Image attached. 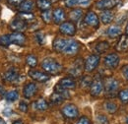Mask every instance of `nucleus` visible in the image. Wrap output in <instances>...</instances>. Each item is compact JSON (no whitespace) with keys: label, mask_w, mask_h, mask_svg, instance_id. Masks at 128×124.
<instances>
[{"label":"nucleus","mask_w":128,"mask_h":124,"mask_svg":"<svg viewBox=\"0 0 128 124\" xmlns=\"http://www.w3.org/2000/svg\"><path fill=\"white\" fill-rule=\"evenodd\" d=\"M66 44H67V40L63 38H56L53 42H52V47L53 49L56 51V52H59V53H62L64 50V48L66 46Z\"/></svg>","instance_id":"obj_21"},{"label":"nucleus","mask_w":128,"mask_h":124,"mask_svg":"<svg viewBox=\"0 0 128 124\" xmlns=\"http://www.w3.org/2000/svg\"><path fill=\"white\" fill-rule=\"evenodd\" d=\"M27 27H28L27 22L24 21V20H21L19 18L12 20L11 23H10V29L13 32H22L27 29Z\"/></svg>","instance_id":"obj_15"},{"label":"nucleus","mask_w":128,"mask_h":124,"mask_svg":"<svg viewBox=\"0 0 128 124\" xmlns=\"http://www.w3.org/2000/svg\"><path fill=\"white\" fill-rule=\"evenodd\" d=\"M36 92H38V86L36 83H32V82L27 83L23 89V94L26 98H32L36 94Z\"/></svg>","instance_id":"obj_17"},{"label":"nucleus","mask_w":128,"mask_h":124,"mask_svg":"<svg viewBox=\"0 0 128 124\" xmlns=\"http://www.w3.org/2000/svg\"><path fill=\"white\" fill-rule=\"evenodd\" d=\"M82 16H83V10L82 9H79V8H74V9H72L71 11H70V13H69V18H70V20L72 21V22H78L79 20H80L81 18H82Z\"/></svg>","instance_id":"obj_27"},{"label":"nucleus","mask_w":128,"mask_h":124,"mask_svg":"<svg viewBox=\"0 0 128 124\" xmlns=\"http://www.w3.org/2000/svg\"><path fill=\"white\" fill-rule=\"evenodd\" d=\"M61 113L63 114L64 117L69 118V119H74L77 118L79 115V110L78 108L73 104H67L61 108Z\"/></svg>","instance_id":"obj_7"},{"label":"nucleus","mask_w":128,"mask_h":124,"mask_svg":"<svg viewBox=\"0 0 128 124\" xmlns=\"http://www.w3.org/2000/svg\"><path fill=\"white\" fill-rule=\"evenodd\" d=\"M4 94V89H3V87L0 85V94Z\"/></svg>","instance_id":"obj_47"},{"label":"nucleus","mask_w":128,"mask_h":124,"mask_svg":"<svg viewBox=\"0 0 128 124\" xmlns=\"http://www.w3.org/2000/svg\"><path fill=\"white\" fill-rule=\"evenodd\" d=\"M42 68L48 75H58L62 71V65L54 58L48 57L42 62Z\"/></svg>","instance_id":"obj_1"},{"label":"nucleus","mask_w":128,"mask_h":124,"mask_svg":"<svg viewBox=\"0 0 128 124\" xmlns=\"http://www.w3.org/2000/svg\"><path fill=\"white\" fill-rule=\"evenodd\" d=\"M9 38L11 42V44H16L19 46H24L27 40L26 36L21 32H13L9 34Z\"/></svg>","instance_id":"obj_11"},{"label":"nucleus","mask_w":128,"mask_h":124,"mask_svg":"<svg viewBox=\"0 0 128 124\" xmlns=\"http://www.w3.org/2000/svg\"><path fill=\"white\" fill-rule=\"evenodd\" d=\"M125 34H128V24H127V26H126V28H125Z\"/></svg>","instance_id":"obj_49"},{"label":"nucleus","mask_w":128,"mask_h":124,"mask_svg":"<svg viewBox=\"0 0 128 124\" xmlns=\"http://www.w3.org/2000/svg\"><path fill=\"white\" fill-rule=\"evenodd\" d=\"M104 94L106 96L113 98L118 94V89H119V82L114 79V78H108L104 82Z\"/></svg>","instance_id":"obj_2"},{"label":"nucleus","mask_w":128,"mask_h":124,"mask_svg":"<svg viewBox=\"0 0 128 124\" xmlns=\"http://www.w3.org/2000/svg\"><path fill=\"white\" fill-rule=\"evenodd\" d=\"M110 46L108 42H106V40L100 42L96 46V47H95V50L98 52V54H102V53L106 52V51L110 49Z\"/></svg>","instance_id":"obj_28"},{"label":"nucleus","mask_w":128,"mask_h":124,"mask_svg":"<svg viewBox=\"0 0 128 124\" xmlns=\"http://www.w3.org/2000/svg\"><path fill=\"white\" fill-rule=\"evenodd\" d=\"M64 2H65L66 7L68 8H73L78 5V0H64Z\"/></svg>","instance_id":"obj_38"},{"label":"nucleus","mask_w":128,"mask_h":124,"mask_svg":"<svg viewBox=\"0 0 128 124\" xmlns=\"http://www.w3.org/2000/svg\"><path fill=\"white\" fill-rule=\"evenodd\" d=\"M114 12L112 10H104L102 11L100 13V21L104 25H108V24H110L113 19H114Z\"/></svg>","instance_id":"obj_22"},{"label":"nucleus","mask_w":128,"mask_h":124,"mask_svg":"<svg viewBox=\"0 0 128 124\" xmlns=\"http://www.w3.org/2000/svg\"><path fill=\"white\" fill-rule=\"evenodd\" d=\"M92 82H93L92 78L89 77V76H85V77H83L81 79V87H83V88H90Z\"/></svg>","instance_id":"obj_36"},{"label":"nucleus","mask_w":128,"mask_h":124,"mask_svg":"<svg viewBox=\"0 0 128 124\" xmlns=\"http://www.w3.org/2000/svg\"><path fill=\"white\" fill-rule=\"evenodd\" d=\"M104 90V81L102 80L100 77H98L96 76L92 84H91V87H90V94L92 96H100L102 92Z\"/></svg>","instance_id":"obj_3"},{"label":"nucleus","mask_w":128,"mask_h":124,"mask_svg":"<svg viewBox=\"0 0 128 124\" xmlns=\"http://www.w3.org/2000/svg\"><path fill=\"white\" fill-rule=\"evenodd\" d=\"M119 61H120V58L117 53H110L104 57V64L108 69H115L118 66Z\"/></svg>","instance_id":"obj_10"},{"label":"nucleus","mask_w":128,"mask_h":124,"mask_svg":"<svg viewBox=\"0 0 128 124\" xmlns=\"http://www.w3.org/2000/svg\"><path fill=\"white\" fill-rule=\"evenodd\" d=\"M80 44L77 40H67L66 46L64 48L62 53H63L64 55L73 56V55H76L80 51Z\"/></svg>","instance_id":"obj_5"},{"label":"nucleus","mask_w":128,"mask_h":124,"mask_svg":"<svg viewBox=\"0 0 128 124\" xmlns=\"http://www.w3.org/2000/svg\"><path fill=\"white\" fill-rule=\"evenodd\" d=\"M96 119H98V121L100 124H108V120L106 116H104V115H102V114L98 115Z\"/></svg>","instance_id":"obj_40"},{"label":"nucleus","mask_w":128,"mask_h":124,"mask_svg":"<svg viewBox=\"0 0 128 124\" xmlns=\"http://www.w3.org/2000/svg\"><path fill=\"white\" fill-rule=\"evenodd\" d=\"M0 124H6L5 120H4L3 118H0Z\"/></svg>","instance_id":"obj_48"},{"label":"nucleus","mask_w":128,"mask_h":124,"mask_svg":"<svg viewBox=\"0 0 128 124\" xmlns=\"http://www.w3.org/2000/svg\"><path fill=\"white\" fill-rule=\"evenodd\" d=\"M125 123L128 124V116H127V117H126V119H125Z\"/></svg>","instance_id":"obj_50"},{"label":"nucleus","mask_w":128,"mask_h":124,"mask_svg":"<svg viewBox=\"0 0 128 124\" xmlns=\"http://www.w3.org/2000/svg\"><path fill=\"white\" fill-rule=\"evenodd\" d=\"M34 108L38 111H46L48 108V102L44 98H38V100L34 102Z\"/></svg>","instance_id":"obj_26"},{"label":"nucleus","mask_w":128,"mask_h":124,"mask_svg":"<svg viewBox=\"0 0 128 124\" xmlns=\"http://www.w3.org/2000/svg\"><path fill=\"white\" fill-rule=\"evenodd\" d=\"M18 98H19V92L17 90H11L5 94V100L7 102H16Z\"/></svg>","instance_id":"obj_29"},{"label":"nucleus","mask_w":128,"mask_h":124,"mask_svg":"<svg viewBox=\"0 0 128 124\" xmlns=\"http://www.w3.org/2000/svg\"><path fill=\"white\" fill-rule=\"evenodd\" d=\"M17 18L24 20L26 22H29V21H32L34 19V15L32 12H19L17 14Z\"/></svg>","instance_id":"obj_30"},{"label":"nucleus","mask_w":128,"mask_h":124,"mask_svg":"<svg viewBox=\"0 0 128 124\" xmlns=\"http://www.w3.org/2000/svg\"><path fill=\"white\" fill-rule=\"evenodd\" d=\"M75 124H92V123H91V121H90V119H89L88 117L83 116V117H81L80 119H79Z\"/></svg>","instance_id":"obj_43"},{"label":"nucleus","mask_w":128,"mask_h":124,"mask_svg":"<svg viewBox=\"0 0 128 124\" xmlns=\"http://www.w3.org/2000/svg\"><path fill=\"white\" fill-rule=\"evenodd\" d=\"M11 44V42H10V38H9V34H4V36H0V46H9Z\"/></svg>","instance_id":"obj_37"},{"label":"nucleus","mask_w":128,"mask_h":124,"mask_svg":"<svg viewBox=\"0 0 128 124\" xmlns=\"http://www.w3.org/2000/svg\"><path fill=\"white\" fill-rule=\"evenodd\" d=\"M117 96L122 104H128V89L121 90L120 92H118Z\"/></svg>","instance_id":"obj_33"},{"label":"nucleus","mask_w":128,"mask_h":124,"mask_svg":"<svg viewBox=\"0 0 128 124\" xmlns=\"http://www.w3.org/2000/svg\"><path fill=\"white\" fill-rule=\"evenodd\" d=\"M12 113H13V110L11 108H6L3 110V114L6 115V116H10Z\"/></svg>","instance_id":"obj_45"},{"label":"nucleus","mask_w":128,"mask_h":124,"mask_svg":"<svg viewBox=\"0 0 128 124\" xmlns=\"http://www.w3.org/2000/svg\"><path fill=\"white\" fill-rule=\"evenodd\" d=\"M120 4V0H98L96 3V8L104 11V10H112L117 7Z\"/></svg>","instance_id":"obj_8"},{"label":"nucleus","mask_w":128,"mask_h":124,"mask_svg":"<svg viewBox=\"0 0 128 124\" xmlns=\"http://www.w3.org/2000/svg\"><path fill=\"white\" fill-rule=\"evenodd\" d=\"M66 19V14L62 8H55L52 12V21L56 25H60Z\"/></svg>","instance_id":"obj_19"},{"label":"nucleus","mask_w":128,"mask_h":124,"mask_svg":"<svg viewBox=\"0 0 128 124\" xmlns=\"http://www.w3.org/2000/svg\"><path fill=\"white\" fill-rule=\"evenodd\" d=\"M34 8V2L32 0H24V2L18 6L20 12H32Z\"/></svg>","instance_id":"obj_23"},{"label":"nucleus","mask_w":128,"mask_h":124,"mask_svg":"<svg viewBox=\"0 0 128 124\" xmlns=\"http://www.w3.org/2000/svg\"><path fill=\"white\" fill-rule=\"evenodd\" d=\"M36 5L42 12H44V11L50 10L52 3L49 0H36Z\"/></svg>","instance_id":"obj_25"},{"label":"nucleus","mask_w":128,"mask_h":124,"mask_svg":"<svg viewBox=\"0 0 128 124\" xmlns=\"http://www.w3.org/2000/svg\"><path fill=\"white\" fill-rule=\"evenodd\" d=\"M106 36L112 38H115L119 36H121V28L119 26H110L108 30H106Z\"/></svg>","instance_id":"obj_24"},{"label":"nucleus","mask_w":128,"mask_h":124,"mask_svg":"<svg viewBox=\"0 0 128 124\" xmlns=\"http://www.w3.org/2000/svg\"><path fill=\"white\" fill-rule=\"evenodd\" d=\"M104 109L108 112V113H115L118 109V106L116 104L112 102H104Z\"/></svg>","instance_id":"obj_32"},{"label":"nucleus","mask_w":128,"mask_h":124,"mask_svg":"<svg viewBox=\"0 0 128 124\" xmlns=\"http://www.w3.org/2000/svg\"><path fill=\"white\" fill-rule=\"evenodd\" d=\"M121 73H122V76L124 77V79L128 81V64H125L121 68Z\"/></svg>","instance_id":"obj_41"},{"label":"nucleus","mask_w":128,"mask_h":124,"mask_svg":"<svg viewBox=\"0 0 128 124\" xmlns=\"http://www.w3.org/2000/svg\"><path fill=\"white\" fill-rule=\"evenodd\" d=\"M7 2H8V4L11 5V6L18 7V6H20V5L24 2V0H7Z\"/></svg>","instance_id":"obj_39"},{"label":"nucleus","mask_w":128,"mask_h":124,"mask_svg":"<svg viewBox=\"0 0 128 124\" xmlns=\"http://www.w3.org/2000/svg\"><path fill=\"white\" fill-rule=\"evenodd\" d=\"M115 50L118 52H125L128 50V34H122L120 36L119 40H117L115 44Z\"/></svg>","instance_id":"obj_20"},{"label":"nucleus","mask_w":128,"mask_h":124,"mask_svg":"<svg viewBox=\"0 0 128 124\" xmlns=\"http://www.w3.org/2000/svg\"><path fill=\"white\" fill-rule=\"evenodd\" d=\"M26 63H27V65H28L29 67H31V68L36 67V66L38 65V58H36V56L34 55V54H29V55H27V57H26Z\"/></svg>","instance_id":"obj_31"},{"label":"nucleus","mask_w":128,"mask_h":124,"mask_svg":"<svg viewBox=\"0 0 128 124\" xmlns=\"http://www.w3.org/2000/svg\"><path fill=\"white\" fill-rule=\"evenodd\" d=\"M19 78V72L16 67H11L10 69H8L4 74H3V79L5 82L8 83H13L16 82Z\"/></svg>","instance_id":"obj_16"},{"label":"nucleus","mask_w":128,"mask_h":124,"mask_svg":"<svg viewBox=\"0 0 128 124\" xmlns=\"http://www.w3.org/2000/svg\"><path fill=\"white\" fill-rule=\"evenodd\" d=\"M100 60V57L98 54H92V55L88 56L86 61L84 62V69H85V71L88 72V73L93 72L96 67L98 66Z\"/></svg>","instance_id":"obj_4"},{"label":"nucleus","mask_w":128,"mask_h":124,"mask_svg":"<svg viewBox=\"0 0 128 124\" xmlns=\"http://www.w3.org/2000/svg\"><path fill=\"white\" fill-rule=\"evenodd\" d=\"M91 0H78V5L80 6H88L90 4Z\"/></svg>","instance_id":"obj_44"},{"label":"nucleus","mask_w":128,"mask_h":124,"mask_svg":"<svg viewBox=\"0 0 128 124\" xmlns=\"http://www.w3.org/2000/svg\"><path fill=\"white\" fill-rule=\"evenodd\" d=\"M84 23L89 27H92L94 29H98L100 27L98 16L96 15L94 11H88L86 13L85 17H84Z\"/></svg>","instance_id":"obj_9"},{"label":"nucleus","mask_w":128,"mask_h":124,"mask_svg":"<svg viewBox=\"0 0 128 124\" xmlns=\"http://www.w3.org/2000/svg\"><path fill=\"white\" fill-rule=\"evenodd\" d=\"M34 38L40 44H44L46 42V36H44V34L42 32L40 31H38L34 34Z\"/></svg>","instance_id":"obj_35"},{"label":"nucleus","mask_w":128,"mask_h":124,"mask_svg":"<svg viewBox=\"0 0 128 124\" xmlns=\"http://www.w3.org/2000/svg\"><path fill=\"white\" fill-rule=\"evenodd\" d=\"M19 109L22 111V112H27L28 111V104L25 102H21L19 104Z\"/></svg>","instance_id":"obj_42"},{"label":"nucleus","mask_w":128,"mask_h":124,"mask_svg":"<svg viewBox=\"0 0 128 124\" xmlns=\"http://www.w3.org/2000/svg\"><path fill=\"white\" fill-rule=\"evenodd\" d=\"M56 85L64 90H72V89H75L76 82H75V80H73V78L65 77L62 78Z\"/></svg>","instance_id":"obj_18"},{"label":"nucleus","mask_w":128,"mask_h":124,"mask_svg":"<svg viewBox=\"0 0 128 124\" xmlns=\"http://www.w3.org/2000/svg\"><path fill=\"white\" fill-rule=\"evenodd\" d=\"M12 124H24V122L22 120H16V121H14Z\"/></svg>","instance_id":"obj_46"},{"label":"nucleus","mask_w":128,"mask_h":124,"mask_svg":"<svg viewBox=\"0 0 128 124\" xmlns=\"http://www.w3.org/2000/svg\"><path fill=\"white\" fill-rule=\"evenodd\" d=\"M42 19L46 24H49L52 21V12L50 10L42 12Z\"/></svg>","instance_id":"obj_34"},{"label":"nucleus","mask_w":128,"mask_h":124,"mask_svg":"<svg viewBox=\"0 0 128 124\" xmlns=\"http://www.w3.org/2000/svg\"><path fill=\"white\" fill-rule=\"evenodd\" d=\"M70 98V94L68 91L64 92V93H57V92H54L50 96V102L51 104H61L62 102H64L65 100H68Z\"/></svg>","instance_id":"obj_14"},{"label":"nucleus","mask_w":128,"mask_h":124,"mask_svg":"<svg viewBox=\"0 0 128 124\" xmlns=\"http://www.w3.org/2000/svg\"><path fill=\"white\" fill-rule=\"evenodd\" d=\"M84 61L83 59L78 58L76 61L74 62V64L72 65V67L69 69V74L72 76V77H79L81 76V74L83 73V70L84 69Z\"/></svg>","instance_id":"obj_13"},{"label":"nucleus","mask_w":128,"mask_h":124,"mask_svg":"<svg viewBox=\"0 0 128 124\" xmlns=\"http://www.w3.org/2000/svg\"><path fill=\"white\" fill-rule=\"evenodd\" d=\"M59 32L64 34V36H73L76 32H77V28L76 25L74 24V22L72 21H66L60 24L59 26Z\"/></svg>","instance_id":"obj_6"},{"label":"nucleus","mask_w":128,"mask_h":124,"mask_svg":"<svg viewBox=\"0 0 128 124\" xmlns=\"http://www.w3.org/2000/svg\"><path fill=\"white\" fill-rule=\"evenodd\" d=\"M29 76L32 78L34 81L36 82H38V83H44V82H48L50 79V75H48V73L46 72H42V71H38V70H30L29 71Z\"/></svg>","instance_id":"obj_12"}]
</instances>
